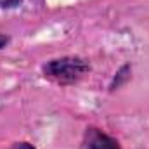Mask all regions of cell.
<instances>
[{"label":"cell","instance_id":"6da1fadb","mask_svg":"<svg viewBox=\"0 0 149 149\" xmlns=\"http://www.w3.org/2000/svg\"><path fill=\"white\" fill-rule=\"evenodd\" d=\"M90 63L85 57L80 56H63V57H56L47 61L42 66V74L61 85V87H68L74 85L80 80H83L87 74L90 73Z\"/></svg>","mask_w":149,"mask_h":149},{"label":"cell","instance_id":"7a4b0ae2","mask_svg":"<svg viewBox=\"0 0 149 149\" xmlns=\"http://www.w3.org/2000/svg\"><path fill=\"white\" fill-rule=\"evenodd\" d=\"M80 149H123L120 141L106 134L99 127H87L80 142Z\"/></svg>","mask_w":149,"mask_h":149},{"label":"cell","instance_id":"3957f363","mask_svg":"<svg viewBox=\"0 0 149 149\" xmlns=\"http://www.w3.org/2000/svg\"><path fill=\"white\" fill-rule=\"evenodd\" d=\"M130 78H132V66H130V64H123V66L114 73V76H113L111 83H109V92H114V90L121 88Z\"/></svg>","mask_w":149,"mask_h":149},{"label":"cell","instance_id":"277c9868","mask_svg":"<svg viewBox=\"0 0 149 149\" xmlns=\"http://www.w3.org/2000/svg\"><path fill=\"white\" fill-rule=\"evenodd\" d=\"M7 149H37V146L31 144L30 141H17V142H12Z\"/></svg>","mask_w":149,"mask_h":149},{"label":"cell","instance_id":"5b68a950","mask_svg":"<svg viewBox=\"0 0 149 149\" xmlns=\"http://www.w3.org/2000/svg\"><path fill=\"white\" fill-rule=\"evenodd\" d=\"M23 3V0H0V9H16Z\"/></svg>","mask_w":149,"mask_h":149},{"label":"cell","instance_id":"8992f818","mask_svg":"<svg viewBox=\"0 0 149 149\" xmlns=\"http://www.w3.org/2000/svg\"><path fill=\"white\" fill-rule=\"evenodd\" d=\"M9 43H10V37H9V35H5V33H0V50H2V49H5Z\"/></svg>","mask_w":149,"mask_h":149}]
</instances>
